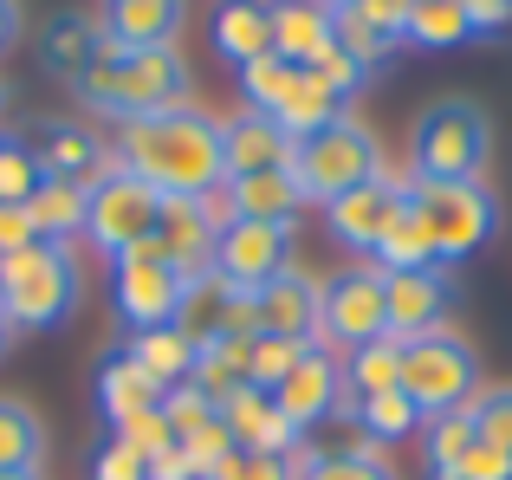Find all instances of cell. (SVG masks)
Segmentation results:
<instances>
[{"instance_id": "7", "label": "cell", "mask_w": 512, "mask_h": 480, "mask_svg": "<svg viewBox=\"0 0 512 480\" xmlns=\"http://www.w3.org/2000/svg\"><path fill=\"white\" fill-rule=\"evenodd\" d=\"M402 396L422 409V422L467 409L480 396V357L467 338H454L448 325L422 331V338H402Z\"/></svg>"}, {"instance_id": "12", "label": "cell", "mask_w": 512, "mask_h": 480, "mask_svg": "<svg viewBox=\"0 0 512 480\" xmlns=\"http://www.w3.org/2000/svg\"><path fill=\"white\" fill-rule=\"evenodd\" d=\"M221 228H227L221 189L201 195V202H163V221H156L150 247L163 253L182 279H201V273H214V234Z\"/></svg>"}, {"instance_id": "21", "label": "cell", "mask_w": 512, "mask_h": 480, "mask_svg": "<svg viewBox=\"0 0 512 480\" xmlns=\"http://www.w3.org/2000/svg\"><path fill=\"white\" fill-rule=\"evenodd\" d=\"M266 20H273V52L286 65H299V72H312L338 46V20L318 0H266Z\"/></svg>"}, {"instance_id": "46", "label": "cell", "mask_w": 512, "mask_h": 480, "mask_svg": "<svg viewBox=\"0 0 512 480\" xmlns=\"http://www.w3.org/2000/svg\"><path fill=\"white\" fill-rule=\"evenodd\" d=\"M461 480H512V448L474 442V455L461 461Z\"/></svg>"}, {"instance_id": "4", "label": "cell", "mask_w": 512, "mask_h": 480, "mask_svg": "<svg viewBox=\"0 0 512 480\" xmlns=\"http://www.w3.org/2000/svg\"><path fill=\"white\" fill-rule=\"evenodd\" d=\"M493 163V124L474 98H435L409 130L415 182H480Z\"/></svg>"}, {"instance_id": "39", "label": "cell", "mask_w": 512, "mask_h": 480, "mask_svg": "<svg viewBox=\"0 0 512 480\" xmlns=\"http://www.w3.org/2000/svg\"><path fill=\"white\" fill-rule=\"evenodd\" d=\"M163 422L175 442H188V435H201L214 422V403L195 390V383H175V390H163Z\"/></svg>"}, {"instance_id": "34", "label": "cell", "mask_w": 512, "mask_h": 480, "mask_svg": "<svg viewBox=\"0 0 512 480\" xmlns=\"http://www.w3.org/2000/svg\"><path fill=\"white\" fill-rule=\"evenodd\" d=\"M338 117H344V104L331 98V91L318 85L312 72H299V85H292V98H286V104H279V111H273V124L286 130L292 143H299V137H312V130L338 124Z\"/></svg>"}, {"instance_id": "47", "label": "cell", "mask_w": 512, "mask_h": 480, "mask_svg": "<svg viewBox=\"0 0 512 480\" xmlns=\"http://www.w3.org/2000/svg\"><path fill=\"white\" fill-rule=\"evenodd\" d=\"M461 7H467V20H474V33H480V39L512 33V0H461Z\"/></svg>"}, {"instance_id": "11", "label": "cell", "mask_w": 512, "mask_h": 480, "mask_svg": "<svg viewBox=\"0 0 512 480\" xmlns=\"http://www.w3.org/2000/svg\"><path fill=\"white\" fill-rule=\"evenodd\" d=\"M286 266H299V260H292V228H279V221H227L214 234V273L240 292H260Z\"/></svg>"}, {"instance_id": "26", "label": "cell", "mask_w": 512, "mask_h": 480, "mask_svg": "<svg viewBox=\"0 0 512 480\" xmlns=\"http://www.w3.org/2000/svg\"><path fill=\"white\" fill-rule=\"evenodd\" d=\"M344 422H357L363 429V442H409L415 429H422V409L409 403L402 390H376V396H344V409H338Z\"/></svg>"}, {"instance_id": "24", "label": "cell", "mask_w": 512, "mask_h": 480, "mask_svg": "<svg viewBox=\"0 0 512 480\" xmlns=\"http://www.w3.org/2000/svg\"><path fill=\"white\" fill-rule=\"evenodd\" d=\"M33 52H39V65H46L52 78H85L91 72V59L104 52V33H98V20H85V13H52L46 26H39V39H33Z\"/></svg>"}, {"instance_id": "16", "label": "cell", "mask_w": 512, "mask_h": 480, "mask_svg": "<svg viewBox=\"0 0 512 480\" xmlns=\"http://www.w3.org/2000/svg\"><path fill=\"white\" fill-rule=\"evenodd\" d=\"M383 292H389V338H422V331H441V325H448L454 273H448V266L383 273Z\"/></svg>"}, {"instance_id": "48", "label": "cell", "mask_w": 512, "mask_h": 480, "mask_svg": "<svg viewBox=\"0 0 512 480\" xmlns=\"http://www.w3.org/2000/svg\"><path fill=\"white\" fill-rule=\"evenodd\" d=\"M33 240H39V228H33L26 208H0V260H7V253H26Z\"/></svg>"}, {"instance_id": "55", "label": "cell", "mask_w": 512, "mask_h": 480, "mask_svg": "<svg viewBox=\"0 0 512 480\" xmlns=\"http://www.w3.org/2000/svg\"><path fill=\"white\" fill-rule=\"evenodd\" d=\"M0 98H7V91H0Z\"/></svg>"}, {"instance_id": "53", "label": "cell", "mask_w": 512, "mask_h": 480, "mask_svg": "<svg viewBox=\"0 0 512 480\" xmlns=\"http://www.w3.org/2000/svg\"><path fill=\"white\" fill-rule=\"evenodd\" d=\"M318 7H325V13H350V7H357V0H318Z\"/></svg>"}, {"instance_id": "19", "label": "cell", "mask_w": 512, "mask_h": 480, "mask_svg": "<svg viewBox=\"0 0 512 480\" xmlns=\"http://www.w3.org/2000/svg\"><path fill=\"white\" fill-rule=\"evenodd\" d=\"M91 396H98V416L111 422V429H124V422H137V416H150V409H163V383H156L130 351H104V357H98Z\"/></svg>"}, {"instance_id": "22", "label": "cell", "mask_w": 512, "mask_h": 480, "mask_svg": "<svg viewBox=\"0 0 512 480\" xmlns=\"http://www.w3.org/2000/svg\"><path fill=\"white\" fill-rule=\"evenodd\" d=\"M214 416H221L227 435H234V448H260V455H292V448H299V429H292V422L279 416V403L266 390H253V383L234 390Z\"/></svg>"}, {"instance_id": "44", "label": "cell", "mask_w": 512, "mask_h": 480, "mask_svg": "<svg viewBox=\"0 0 512 480\" xmlns=\"http://www.w3.org/2000/svg\"><path fill=\"white\" fill-rule=\"evenodd\" d=\"M312 78H318V85H325V91H331V98H338V104H344V98H350V91H363V78H370V72H363V65H357V59H350V52H344V46H331V52H325V59H318V65H312Z\"/></svg>"}, {"instance_id": "30", "label": "cell", "mask_w": 512, "mask_h": 480, "mask_svg": "<svg viewBox=\"0 0 512 480\" xmlns=\"http://www.w3.org/2000/svg\"><path fill=\"white\" fill-rule=\"evenodd\" d=\"M130 357H137L143 370H150L163 390H175V383H188L195 377V338H182L175 325H163V331H137V338L124 344Z\"/></svg>"}, {"instance_id": "35", "label": "cell", "mask_w": 512, "mask_h": 480, "mask_svg": "<svg viewBox=\"0 0 512 480\" xmlns=\"http://www.w3.org/2000/svg\"><path fill=\"white\" fill-rule=\"evenodd\" d=\"M292 85H299V65H286L279 52L240 65V98H247V111H260V117H273L279 104L292 98Z\"/></svg>"}, {"instance_id": "25", "label": "cell", "mask_w": 512, "mask_h": 480, "mask_svg": "<svg viewBox=\"0 0 512 480\" xmlns=\"http://www.w3.org/2000/svg\"><path fill=\"white\" fill-rule=\"evenodd\" d=\"M214 33V52H221L227 65H253L273 52V20H266V0H221L208 20Z\"/></svg>"}, {"instance_id": "20", "label": "cell", "mask_w": 512, "mask_h": 480, "mask_svg": "<svg viewBox=\"0 0 512 480\" xmlns=\"http://www.w3.org/2000/svg\"><path fill=\"white\" fill-rule=\"evenodd\" d=\"M221 169L227 182L240 176H266V169H292V137L260 111H240L221 124Z\"/></svg>"}, {"instance_id": "52", "label": "cell", "mask_w": 512, "mask_h": 480, "mask_svg": "<svg viewBox=\"0 0 512 480\" xmlns=\"http://www.w3.org/2000/svg\"><path fill=\"white\" fill-rule=\"evenodd\" d=\"M7 344H13V325H7V312H0V357H7Z\"/></svg>"}, {"instance_id": "32", "label": "cell", "mask_w": 512, "mask_h": 480, "mask_svg": "<svg viewBox=\"0 0 512 480\" xmlns=\"http://www.w3.org/2000/svg\"><path fill=\"white\" fill-rule=\"evenodd\" d=\"M85 208H91V189H72V182H39V195L26 202L39 240H72L85 234Z\"/></svg>"}, {"instance_id": "36", "label": "cell", "mask_w": 512, "mask_h": 480, "mask_svg": "<svg viewBox=\"0 0 512 480\" xmlns=\"http://www.w3.org/2000/svg\"><path fill=\"white\" fill-rule=\"evenodd\" d=\"M39 182H46V169H39V150L26 137H0V208H26L39 195Z\"/></svg>"}, {"instance_id": "27", "label": "cell", "mask_w": 512, "mask_h": 480, "mask_svg": "<svg viewBox=\"0 0 512 480\" xmlns=\"http://www.w3.org/2000/svg\"><path fill=\"white\" fill-rule=\"evenodd\" d=\"M480 429H474V403L467 409H448V416L422 422V468L428 480H461V461L474 455Z\"/></svg>"}, {"instance_id": "37", "label": "cell", "mask_w": 512, "mask_h": 480, "mask_svg": "<svg viewBox=\"0 0 512 480\" xmlns=\"http://www.w3.org/2000/svg\"><path fill=\"white\" fill-rule=\"evenodd\" d=\"M370 266L376 273H422V266H435V247H428V234H422V221L402 208V221L383 234V247L370 253Z\"/></svg>"}, {"instance_id": "40", "label": "cell", "mask_w": 512, "mask_h": 480, "mask_svg": "<svg viewBox=\"0 0 512 480\" xmlns=\"http://www.w3.org/2000/svg\"><path fill=\"white\" fill-rule=\"evenodd\" d=\"M299 351H305V344H286V338H253L247 383H253V390H266V396H273L279 383H286V370L299 364Z\"/></svg>"}, {"instance_id": "51", "label": "cell", "mask_w": 512, "mask_h": 480, "mask_svg": "<svg viewBox=\"0 0 512 480\" xmlns=\"http://www.w3.org/2000/svg\"><path fill=\"white\" fill-rule=\"evenodd\" d=\"M20 39V0H0V52Z\"/></svg>"}, {"instance_id": "1", "label": "cell", "mask_w": 512, "mask_h": 480, "mask_svg": "<svg viewBox=\"0 0 512 480\" xmlns=\"http://www.w3.org/2000/svg\"><path fill=\"white\" fill-rule=\"evenodd\" d=\"M117 169L137 182H150L163 202H201L227 182L221 169V124L195 104L163 117H137V124L117 130Z\"/></svg>"}, {"instance_id": "50", "label": "cell", "mask_w": 512, "mask_h": 480, "mask_svg": "<svg viewBox=\"0 0 512 480\" xmlns=\"http://www.w3.org/2000/svg\"><path fill=\"white\" fill-rule=\"evenodd\" d=\"M150 480H195L188 474V455H182V442L163 448V455H150Z\"/></svg>"}, {"instance_id": "49", "label": "cell", "mask_w": 512, "mask_h": 480, "mask_svg": "<svg viewBox=\"0 0 512 480\" xmlns=\"http://www.w3.org/2000/svg\"><path fill=\"white\" fill-rule=\"evenodd\" d=\"M357 13H363V20H376V26H383V33H409V13H415V0H357Z\"/></svg>"}, {"instance_id": "9", "label": "cell", "mask_w": 512, "mask_h": 480, "mask_svg": "<svg viewBox=\"0 0 512 480\" xmlns=\"http://www.w3.org/2000/svg\"><path fill=\"white\" fill-rule=\"evenodd\" d=\"M182 292H188V279L175 273L150 240L111 260V305H117V318H124L130 331H163V325H175Z\"/></svg>"}, {"instance_id": "29", "label": "cell", "mask_w": 512, "mask_h": 480, "mask_svg": "<svg viewBox=\"0 0 512 480\" xmlns=\"http://www.w3.org/2000/svg\"><path fill=\"white\" fill-rule=\"evenodd\" d=\"M474 20H467L461 0H415L409 13V33L402 46H422V52H454V46H474Z\"/></svg>"}, {"instance_id": "33", "label": "cell", "mask_w": 512, "mask_h": 480, "mask_svg": "<svg viewBox=\"0 0 512 480\" xmlns=\"http://www.w3.org/2000/svg\"><path fill=\"white\" fill-rule=\"evenodd\" d=\"M292 468H299V480H396V468H389V461L376 455L370 442L338 448V455H312V448H292Z\"/></svg>"}, {"instance_id": "23", "label": "cell", "mask_w": 512, "mask_h": 480, "mask_svg": "<svg viewBox=\"0 0 512 480\" xmlns=\"http://www.w3.org/2000/svg\"><path fill=\"white\" fill-rule=\"evenodd\" d=\"M221 202H227V221H279V228H292L305 195L292 182V169H266V176L221 182Z\"/></svg>"}, {"instance_id": "2", "label": "cell", "mask_w": 512, "mask_h": 480, "mask_svg": "<svg viewBox=\"0 0 512 480\" xmlns=\"http://www.w3.org/2000/svg\"><path fill=\"white\" fill-rule=\"evenodd\" d=\"M188 85H195V78H188V59L175 46H163V52H111L104 46L72 91L91 104V111L117 117V124H137V117L182 111Z\"/></svg>"}, {"instance_id": "3", "label": "cell", "mask_w": 512, "mask_h": 480, "mask_svg": "<svg viewBox=\"0 0 512 480\" xmlns=\"http://www.w3.org/2000/svg\"><path fill=\"white\" fill-rule=\"evenodd\" d=\"M85 299V266L72 240H33L26 253L0 260V312L13 331H52Z\"/></svg>"}, {"instance_id": "31", "label": "cell", "mask_w": 512, "mask_h": 480, "mask_svg": "<svg viewBox=\"0 0 512 480\" xmlns=\"http://www.w3.org/2000/svg\"><path fill=\"white\" fill-rule=\"evenodd\" d=\"M376 390H402V338L344 351V396H376Z\"/></svg>"}, {"instance_id": "28", "label": "cell", "mask_w": 512, "mask_h": 480, "mask_svg": "<svg viewBox=\"0 0 512 480\" xmlns=\"http://www.w3.org/2000/svg\"><path fill=\"white\" fill-rule=\"evenodd\" d=\"M46 461V422L33 403L0 396V474H39Z\"/></svg>"}, {"instance_id": "10", "label": "cell", "mask_w": 512, "mask_h": 480, "mask_svg": "<svg viewBox=\"0 0 512 480\" xmlns=\"http://www.w3.org/2000/svg\"><path fill=\"white\" fill-rule=\"evenodd\" d=\"M156 221H163V195H156L150 182L124 176V169H111V176L91 189L85 234H91V247H98L104 260H117V253H130V247H143V240L156 234Z\"/></svg>"}, {"instance_id": "41", "label": "cell", "mask_w": 512, "mask_h": 480, "mask_svg": "<svg viewBox=\"0 0 512 480\" xmlns=\"http://www.w3.org/2000/svg\"><path fill=\"white\" fill-rule=\"evenodd\" d=\"M182 455H188V474H195V480H214V474H221V461L234 455V435L221 429V416H214L201 435H188V442H182Z\"/></svg>"}, {"instance_id": "6", "label": "cell", "mask_w": 512, "mask_h": 480, "mask_svg": "<svg viewBox=\"0 0 512 480\" xmlns=\"http://www.w3.org/2000/svg\"><path fill=\"white\" fill-rule=\"evenodd\" d=\"M383 176V150H376V137L357 124V117H338V124L312 130V137L292 143V182H299L305 202L331 208L338 195L363 189V182Z\"/></svg>"}, {"instance_id": "54", "label": "cell", "mask_w": 512, "mask_h": 480, "mask_svg": "<svg viewBox=\"0 0 512 480\" xmlns=\"http://www.w3.org/2000/svg\"><path fill=\"white\" fill-rule=\"evenodd\" d=\"M0 480H39V474H0Z\"/></svg>"}, {"instance_id": "38", "label": "cell", "mask_w": 512, "mask_h": 480, "mask_svg": "<svg viewBox=\"0 0 512 480\" xmlns=\"http://www.w3.org/2000/svg\"><path fill=\"white\" fill-rule=\"evenodd\" d=\"M331 20H338V46L363 65V72H376L383 59H396V52H402V39H396V33H383L376 20H363L357 7H350V13H331Z\"/></svg>"}, {"instance_id": "42", "label": "cell", "mask_w": 512, "mask_h": 480, "mask_svg": "<svg viewBox=\"0 0 512 480\" xmlns=\"http://www.w3.org/2000/svg\"><path fill=\"white\" fill-rule=\"evenodd\" d=\"M214 480H299L292 455H260V448H234Z\"/></svg>"}, {"instance_id": "5", "label": "cell", "mask_w": 512, "mask_h": 480, "mask_svg": "<svg viewBox=\"0 0 512 480\" xmlns=\"http://www.w3.org/2000/svg\"><path fill=\"white\" fill-rule=\"evenodd\" d=\"M409 215L422 221L435 266H461L500 234V195L487 182H409Z\"/></svg>"}, {"instance_id": "14", "label": "cell", "mask_w": 512, "mask_h": 480, "mask_svg": "<svg viewBox=\"0 0 512 480\" xmlns=\"http://www.w3.org/2000/svg\"><path fill=\"white\" fill-rule=\"evenodd\" d=\"M402 208H409V182L376 176V182H363V189H350V195H338V202L325 208V228H331L338 247L370 260V253L383 247V234L402 221Z\"/></svg>"}, {"instance_id": "17", "label": "cell", "mask_w": 512, "mask_h": 480, "mask_svg": "<svg viewBox=\"0 0 512 480\" xmlns=\"http://www.w3.org/2000/svg\"><path fill=\"white\" fill-rule=\"evenodd\" d=\"M188 0H104L98 33L111 52H163L182 39Z\"/></svg>"}, {"instance_id": "13", "label": "cell", "mask_w": 512, "mask_h": 480, "mask_svg": "<svg viewBox=\"0 0 512 480\" xmlns=\"http://www.w3.org/2000/svg\"><path fill=\"white\" fill-rule=\"evenodd\" d=\"M273 403L299 435L318 429V422H331L344 409V357L331 351V344H305L299 364L286 370V383L273 390Z\"/></svg>"}, {"instance_id": "43", "label": "cell", "mask_w": 512, "mask_h": 480, "mask_svg": "<svg viewBox=\"0 0 512 480\" xmlns=\"http://www.w3.org/2000/svg\"><path fill=\"white\" fill-rule=\"evenodd\" d=\"M91 480H150V455H137L130 442L104 435L98 455H91Z\"/></svg>"}, {"instance_id": "45", "label": "cell", "mask_w": 512, "mask_h": 480, "mask_svg": "<svg viewBox=\"0 0 512 480\" xmlns=\"http://www.w3.org/2000/svg\"><path fill=\"white\" fill-rule=\"evenodd\" d=\"M117 442H130L137 455H163V448H175V435H169V422H163V409H150V416H137V422H124V429H111Z\"/></svg>"}, {"instance_id": "18", "label": "cell", "mask_w": 512, "mask_h": 480, "mask_svg": "<svg viewBox=\"0 0 512 480\" xmlns=\"http://www.w3.org/2000/svg\"><path fill=\"white\" fill-rule=\"evenodd\" d=\"M253 318L260 338H286V344H318V279L286 266L279 279H266L253 292Z\"/></svg>"}, {"instance_id": "8", "label": "cell", "mask_w": 512, "mask_h": 480, "mask_svg": "<svg viewBox=\"0 0 512 480\" xmlns=\"http://www.w3.org/2000/svg\"><path fill=\"white\" fill-rule=\"evenodd\" d=\"M376 338H389V292H383V273L363 260L318 286V344L357 351V344H376Z\"/></svg>"}, {"instance_id": "15", "label": "cell", "mask_w": 512, "mask_h": 480, "mask_svg": "<svg viewBox=\"0 0 512 480\" xmlns=\"http://www.w3.org/2000/svg\"><path fill=\"white\" fill-rule=\"evenodd\" d=\"M39 137H26L39 150V169H46V182H72V189H98L104 176L117 169L111 143L98 137V130L85 124H33Z\"/></svg>"}]
</instances>
